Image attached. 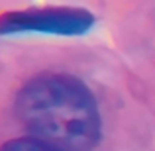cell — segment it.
Listing matches in <instances>:
<instances>
[{
  "instance_id": "1",
  "label": "cell",
  "mask_w": 155,
  "mask_h": 151,
  "mask_svg": "<svg viewBox=\"0 0 155 151\" xmlns=\"http://www.w3.org/2000/svg\"><path fill=\"white\" fill-rule=\"evenodd\" d=\"M16 116L39 147L87 149L100 137L96 100L71 75H39L20 90Z\"/></svg>"
},
{
  "instance_id": "2",
  "label": "cell",
  "mask_w": 155,
  "mask_h": 151,
  "mask_svg": "<svg viewBox=\"0 0 155 151\" xmlns=\"http://www.w3.org/2000/svg\"><path fill=\"white\" fill-rule=\"evenodd\" d=\"M92 24L94 18L79 8H45V10L12 12L0 18V34L51 31L61 35H77L84 34Z\"/></svg>"
}]
</instances>
